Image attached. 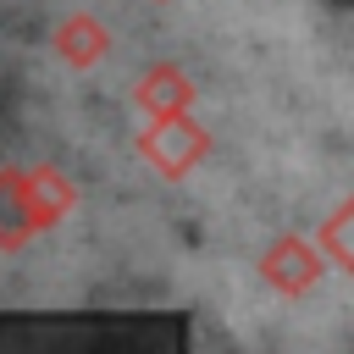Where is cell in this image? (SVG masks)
<instances>
[]
</instances>
